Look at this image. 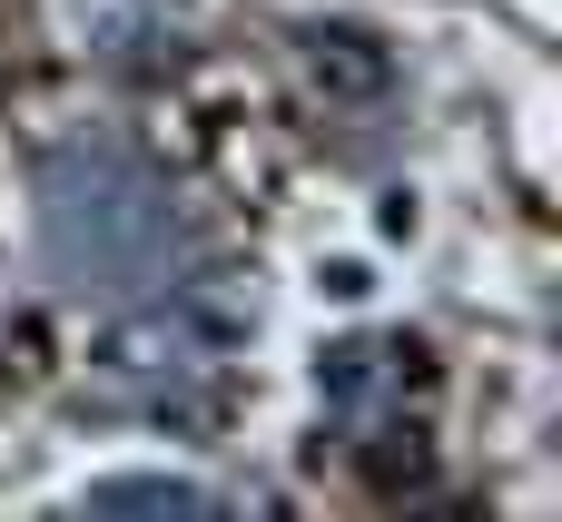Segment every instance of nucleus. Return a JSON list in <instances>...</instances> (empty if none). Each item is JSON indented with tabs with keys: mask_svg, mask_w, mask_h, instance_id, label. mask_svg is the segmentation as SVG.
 I'll return each mask as SVG.
<instances>
[{
	"mask_svg": "<svg viewBox=\"0 0 562 522\" xmlns=\"http://www.w3.org/2000/svg\"><path fill=\"white\" fill-rule=\"evenodd\" d=\"M40 247L79 296H148L178 276L188 227L158 168L119 138H69L40 168Z\"/></svg>",
	"mask_w": 562,
	"mask_h": 522,
	"instance_id": "1",
	"label": "nucleus"
},
{
	"mask_svg": "<svg viewBox=\"0 0 562 522\" xmlns=\"http://www.w3.org/2000/svg\"><path fill=\"white\" fill-rule=\"evenodd\" d=\"M405 375H415V345H405V336H356V345H336V355L316 365V395H326V415L366 424L375 405L405 395Z\"/></svg>",
	"mask_w": 562,
	"mask_h": 522,
	"instance_id": "2",
	"label": "nucleus"
},
{
	"mask_svg": "<svg viewBox=\"0 0 562 522\" xmlns=\"http://www.w3.org/2000/svg\"><path fill=\"white\" fill-rule=\"evenodd\" d=\"M316 79H346V89H385V49L366 30H326L316 39Z\"/></svg>",
	"mask_w": 562,
	"mask_h": 522,
	"instance_id": "3",
	"label": "nucleus"
},
{
	"mask_svg": "<svg viewBox=\"0 0 562 522\" xmlns=\"http://www.w3.org/2000/svg\"><path fill=\"white\" fill-rule=\"evenodd\" d=\"M89 513H207L198 484H99Z\"/></svg>",
	"mask_w": 562,
	"mask_h": 522,
	"instance_id": "4",
	"label": "nucleus"
}]
</instances>
